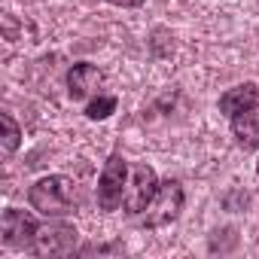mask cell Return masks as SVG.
Returning <instances> with one entry per match:
<instances>
[{
  "instance_id": "obj_10",
  "label": "cell",
  "mask_w": 259,
  "mask_h": 259,
  "mask_svg": "<svg viewBox=\"0 0 259 259\" xmlns=\"http://www.w3.org/2000/svg\"><path fill=\"white\" fill-rule=\"evenodd\" d=\"M0 122H4V153H13L19 147V141H22V132H19V125H16V119L10 113L0 116Z\"/></svg>"
},
{
  "instance_id": "obj_3",
  "label": "cell",
  "mask_w": 259,
  "mask_h": 259,
  "mask_svg": "<svg viewBox=\"0 0 259 259\" xmlns=\"http://www.w3.org/2000/svg\"><path fill=\"white\" fill-rule=\"evenodd\" d=\"M125 183H128V165L122 156H110L101 177H98V204L101 210H116L125 201Z\"/></svg>"
},
{
  "instance_id": "obj_5",
  "label": "cell",
  "mask_w": 259,
  "mask_h": 259,
  "mask_svg": "<svg viewBox=\"0 0 259 259\" xmlns=\"http://www.w3.org/2000/svg\"><path fill=\"white\" fill-rule=\"evenodd\" d=\"M76 238H79V232L73 226H67V223H46V226L37 229L31 250L37 256H64V253H70L76 247Z\"/></svg>"
},
{
  "instance_id": "obj_2",
  "label": "cell",
  "mask_w": 259,
  "mask_h": 259,
  "mask_svg": "<svg viewBox=\"0 0 259 259\" xmlns=\"http://www.w3.org/2000/svg\"><path fill=\"white\" fill-rule=\"evenodd\" d=\"M180 210H183V186L177 180H165V183H159V189H156L153 201L147 204V210L141 213V220H144V226L159 229V226L174 223L180 217Z\"/></svg>"
},
{
  "instance_id": "obj_6",
  "label": "cell",
  "mask_w": 259,
  "mask_h": 259,
  "mask_svg": "<svg viewBox=\"0 0 259 259\" xmlns=\"http://www.w3.org/2000/svg\"><path fill=\"white\" fill-rule=\"evenodd\" d=\"M37 229L40 226L25 210L10 207V210H4V220H0V241H4L7 247H13V250H25V247L31 250Z\"/></svg>"
},
{
  "instance_id": "obj_8",
  "label": "cell",
  "mask_w": 259,
  "mask_h": 259,
  "mask_svg": "<svg viewBox=\"0 0 259 259\" xmlns=\"http://www.w3.org/2000/svg\"><path fill=\"white\" fill-rule=\"evenodd\" d=\"M101 82H104L101 70H98L95 64H85V61H82V64H73L70 73H67V92H70L73 101H82V98L95 95Z\"/></svg>"
},
{
  "instance_id": "obj_4",
  "label": "cell",
  "mask_w": 259,
  "mask_h": 259,
  "mask_svg": "<svg viewBox=\"0 0 259 259\" xmlns=\"http://www.w3.org/2000/svg\"><path fill=\"white\" fill-rule=\"evenodd\" d=\"M159 189V180H156V171L150 165H135L128 171V183H125V210L128 213H144L147 204L153 201Z\"/></svg>"
},
{
  "instance_id": "obj_7",
  "label": "cell",
  "mask_w": 259,
  "mask_h": 259,
  "mask_svg": "<svg viewBox=\"0 0 259 259\" xmlns=\"http://www.w3.org/2000/svg\"><path fill=\"white\" fill-rule=\"evenodd\" d=\"M232 132H235V141L244 150L259 147V101H253L250 107H244L232 116Z\"/></svg>"
},
{
  "instance_id": "obj_12",
  "label": "cell",
  "mask_w": 259,
  "mask_h": 259,
  "mask_svg": "<svg viewBox=\"0 0 259 259\" xmlns=\"http://www.w3.org/2000/svg\"><path fill=\"white\" fill-rule=\"evenodd\" d=\"M110 4H113V7H141L144 0H110Z\"/></svg>"
},
{
  "instance_id": "obj_1",
  "label": "cell",
  "mask_w": 259,
  "mask_h": 259,
  "mask_svg": "<svg viewBox=\"0 0 259 259\" xmlns=\"http://www.w3.org/2000/svg\"><path fill=\"white\" fill-rule=\"evenodd\" d=\"M28 198H31V207L40 210L43 217H67L70 210H76V183L70 177L52 174L37 180Z\"/></svg>"
},
{
  "instance_id": "obj_9",
  "label": "cell",
  "mask_w": 259,
  "mask_h": 259,
  "mask_svg": "<svg viewBox=\"0 0 259 259\" xmlns=\"http://www.w3.org/2000/svg\"><path fill=\"white\" fill-rule=\"evenodd\" d=\"M253 101H256V85H253V82H244V85L229 89V92L220 98V110H223V113H229V116H235L238 110L250 107Z\"/></svg>"
},
{
  "instance_id": "obj_13",
  "label": "cell",
  "mask_w": 259,
  "mask_h": 259,
  "mask_svg": "<svg viewBox=\"0 0 259 259\" xmlns=\"http://www.w3.org/2000/svg\"><path fill=\"white\" fill-rule=\"evenodd\" d=\"M256 174H259V162H256Z\"/></svg>"
},
{
  "instance_id": "obj_11",
  "label": "cell",
  "mask_w": 259,
  "mask_h": 259,
  "mask_svg": "<svg viewBox=\"0 0 259 259\" xmlns=\"http://www.w3.org/2000/svg\"><path fill=\"white\" fill-rule=\"evenodd\" d=\"M113 110H116V98L101 95V98H95V101L85 107V116H89V119H107Z\"/></svg>"
}]
</instances>
